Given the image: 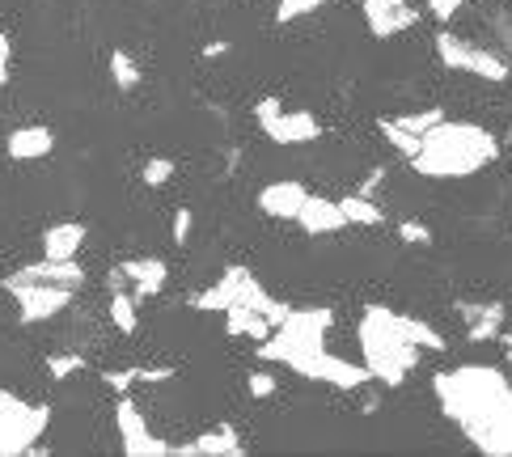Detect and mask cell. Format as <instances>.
<instances>
[{"label":"cell","instance_id":"1","mask_svg":"<svg viewBox=\"0 0 512 457\" xmlns=\"http://www.w3.org/2000/svg\"><path fill=\"white\" fill-rule=\"evenodd\" d=\"M436 402L487 457H512V386L491 364H462L436 377Z\"/></svg>","mask_w":512,"mask_h":457},{"label":"cell","instance_id":"2","mask_svg":"<svg viewBox=\"0 0 512 457\" xmlns=\"http://www.w3.org/2000/svg\"><path fill=\"white\" fill-rule=\"evenodd\" d=\"M496 157H500V144L487 127L441 119L419 136V153L411 157V166L424 178H470L483 166H491Z\"/></svg>","mask_w":512,"mask_h":457},{"label":"cell","instance_id":"3","mask_svg":"<svg viewBox=\"0 0 512 457\" xmlns=\"http://www.w3.org/2000/svg\"><path fill=\"white\" fill-rule=\"evenodd\" d=\"M356 335H360V347H364V369H369V377L381 381V386H402V377L419 364V347L411 339H402V331L390 322L386 305L364 309Z\"/></svg>","mask_w":512,"mask_h":457},{"label":"cell","instance_id":"4","mask_svg":"<svg viewBox=\"0 0 512 457\" xmlns=\"http://www.w3.org/2000/svg\"><path fill=\"white\" fill-rule=\"evenodd\" d=\"M331 322H335L331 309H288V318L259 343V360L288 364L297 373L309 356L322 352V339L331 331Z\"/></svg>","mask_w":512,"mask_h":457},{"label":"cell","instance_id":"5","mask_svg":"<svg viewBox=\"0 0 512 457\" xmlns=\"http://www.w3.org/2000/svg\"><path fill=\"white\" fill-rule=\"evenodd\" d=\"M47 428H51V407L0 390V457L34 453Z\"/></svg>","mask_w":512,"mask_h":457},{"label":"cell","instance_id":"6","mask_svg":"<svg viewBox=\"0 0 512 457\" xmlns=\"http://www.w3.org/2000/svg\"><path fill=\"white\" fill-rule=\"evenodd\" d=\"M9 297L17 305V314H22L26 326L34 322H51L56 314L72 305V288H60V284H43V280H5Z\"/></svg>","mask_w":512,"mask_h":457},{"label":"cell","instance_id":"7","mask_svg":"<svg viewBox=\"0 0 512 457\" xmlns=\"http://www.w3.org/2000/svg\"><path fill=\"white\" fill-rule=\"evenodd\" d=\"M436 51H441V60L449 68H462V72H474V77H483L491 85L508 81V64L496 56V51L487 47H474L466 39H457V34H436Z\"/></svg>","mask_w":512,"mask_h":457},{"label":"cell","instance_id":"8","mask_svg":"<svg viewBox=\"0 0 512 457\" xmlns=\"http://www.w3.org/2000/svg\"><path fill=\"white\" fill-rule=\"evenodd\" d=\"M254 119H259V127L267 132V140L276 144H309L322 136V127L314 115L305 111H284V106L276 98H263L259 106H254Z\"/></svg>","mask_w":512,"mask_h":457},{"label":"cell","instance_id":"9","mask_svg":"<svg viewBox=\"0 0 512 457\" xmlns=\"http://www.w3.org/2000/svg\"><path fill=\"white\" fill-rule=\"evenodd\" d=\"M115 424H119V441H123V453L127 457H166L174 453L161 436L149 432V424H144V415L132 398H119V407H115Z\"/></svg>","mask_w":512,"mask_h":457},{"label":"cell","instance_id":"10","mask_svg":"<svg viewBox=\"0 0 512 457\" xmlns=\"http://www.w3.org/2000/svg\"><path fill=\"white\" fill-rule=\"evenodd\" d=\"M301 377H309V381H322V386H335V390H360V386H369V369L364 364H352V360H339L335 352H314L309 356L301 369H297Z\"/></svg>","mask_w":512,"mask_h":457},{"label":"cell","instance_id":"11","mask_svg":"<svg viewBox=\"0 0 512 457\" xmlns=\"http://www.w3.org/2000/svg\"><path fill=\"white\" fill-rule=\"evenodd\" d=\"M364 22H369L377 39H394V34L411 30L419 22V13L407 0H364Z\"/></svg>","mask_w":512,"mask_h":457},{"label":"cell","instance_id":"12","mask_svg":"<svg viewBox=\"0 0 512 457\" xmlns=\"http://www.w3.org/2000/svg\"><path fill=\"white\" fill-rule=\"evenodd\" d=\"M297 225L314 237H326V233H339L347 229V216L339 208V199H322V195H305V204L297 212Z\"/></svg>","mask_w":512,"mask_h":457},{"label":"cell","instance_id":"13","mask_svg":"<svg viewBox=\"0 0 512 457\" xmlns=\"http://www.w3.org/2000/svg\"><path fill=\"white\" fill-rule=\"evenodd\" d=\"M305 187L301 182H267V187L259 191V208L267 212V216H276V221H297V212H301V204H305Z\"/></svg>","mask_w":512,"mask_h":457},{"label":"cell","instance_id":"14","mask_svg":"<svg viewBox=\"0 0 512 457\" xmlns=\"http://www.w3.org/2000/svg\"><path fill=\"white\" fill-rule=\"evenodd\" d=\"M457 314L466 318V335L474 343L496 339L504 326V305H496V301H457Z\"/></svg>","mask_w":512,"mask_h":457},{"label":"cell","instance_id":"15","mask_svg":"<svg viewBox=\"0 0 512 457\" xmlns=\"http://www.w3.org/2000/svg\"><path fill=\"white\" fill-rule=\"evenodd\" d=\"M9 280H43V284H60V288H72L77 292L85 284V271L77 259H43V263H34V267H22V271H13Z\"/></svg>","mask_w":512,"mask_h":457},{"label":"cell","instance_id":"16","mask_svg":"<svg viewBox=\"0 0 512 457\" xmlns=\"http://www.w3.org/2000/svg\"><path fill=\"white\" fill-rule=\"evenodd\" d=\"M119 271H123L127 284H136V301L140 297H157V292L166 288V276H170L166 259H127Z\"/></svg>","mask_w":512,"mask_h":457},{"label":"cell","instance_id":"17","mask_svg":"<svg viewBox=\"0 0 512 457\" xmlns=\"http://www.w3.org/2000/svg\"><path fill=\"white\" fill-rule=\"evenodd\" d=\"M246 276H250L246 267H229L221 280L208 284L204 292H199L195 305H199V309H212V314H216V309H221V314H225V309H229V305H237V297H242V284H246Z\"/></svg>","mask_w":512,"mask_h":457},{"label":"cell","instance_id":"18","mask_svg":"<svg viewBox=\"0 0 512 457\" xmlns=\"http://www.w3.org/2000/svg\"><path fill=\"white\" fill-rule=\"evenodd\" d=\"M178 453H191V457H242V441H237V432L229 424L221 428H208L204 436H195L191 445H182Z\"/></svg>","mask_w":512,"mask_h":457},{"label":"cell","instance_id":"19","mask_svg":"<svg viewBox=\"0 0 512 457\" xmlns=\"http://www.w3.org/2000/svg\"><path fill=\"white\" fill-rule=\"evenodd\" d=\"M56 149V132L51 127H17L9 136V157L13 161H39Z\"/></svg>","mask_w":512,"mask_h":457},{"label":"cell","instance_id":"20","mask_svg":"<svg viewBox=\"0 0 512 457\" xmlns=\"http://www.w3.org/2000/svg\"><path fill=\"white\" fill-rule=\"evenodd\" d=\"M85 246V225L81 221H64V225H51L43 233V259H77V250Z\"/></svg>","mask_w":512,"mask_h":457},{"label":"cell","instance_id":"21","mask_svg":"<svg viewBox=\"0 0 512 457\" xmlns=\"http://www.w3.org/2000/svg\"><path fill=\"white\" fill-rule=\"evenodd\" d=\"M225 331L229 335H237V339H254V343H263L276 326H271L263 314H254V309H246V305H229L225 309Z\"/></svg>","mask_w":512,"mask_h":457},{"label":"cell","instance_id":"22","mask_svg":"<svg viewBox=\"0 0 512 457\" xmlns=\"http://www.w3.org/2000/svg\"><path fill=\"white\" fill-rule=\"evenodd\" d=\"M390 322L402 331V339H411L419 347V352H424V347H428V352H445V335L436 331V326H428L424 318H407V314H394V309H390Z\"/></svg>","mask_w":512,"mask_h":457},{"label":"cell","instance_id":"23","mask_svg":"<svg viewBox=\"0 0 512 457\" xmlns=\"http://www.w3.org/2000/svg\"><path fill=\"white\" fill-rule=\"evenodd\" d=\"M339 208L347 216V225H381V208L373 204V195H347L339 199Z\"/></svg>","mask_w":512,"mask_h":457},{"label":"cell","instance_id":"24","mask_svg":"<svg viewBox=\"0 0 512 457\" xmlns=\"http://www.w3.org/2000/svg\"><path fill=\"white\" fill-rule=\"evenodd\" d=\"M111 322L119 326L123 335H136V292H127V288H115V297H111Z\"/></svg>","mask_w":512,"mask_h":457},{"label":"cell","instance_id":"25","mask_svg":"<svg viewBox=\"0 0 512 457\" xmlns=\"http://www.w3.org/2000/svg\"><path fill=\"white\" fill-rule=\"evenodd\" d=\"M377 127H381V136H386V140H390V144H394V149H398L402 157H407V161H411V157L419 153V136H411V132H402V127H398L394 119H381Z\"/></svg>","mask_w":512,"mask_h":457},{"label":"cell","instance_id":"26","mask_svg":"<svg viewBox=\"0 0 512 457\" xmlns=\"http://www.w3.org/2000/svg\"><path fill=\"white\" fill-rule=\"evenodd\" d=\"M111 77H115L119 89H136L140 68L132 64V56H127V51H115V56H111Z\"/></svg>","mask_w":512,"mask_h":457},{"label":"cell","instance_id":"27","mask_svg":"<svg viewBox=\"0 0 512 457\" xmlns=\"http://www.w3.org/2000/svg\"><path fill=\"white\" fill-rule=\"evenodd\" d=\"M445 119V111H415V115H402V119H394L402 132H411V136H424L428 127H436Z\"/></svg>","mask_w":512,"mask_h":457},{"label":"cell","instance_id":"28","mask_svg":"<svg viewBox=\"0 0 512 457\" xmlns=\"http://www.w3.org/2000/svg\"><path fill=\"white\" fill-rule=\"evenodd\" d=\"M326 0H280V22H297V17H305V13H314V9H322Z\"/></svg>","mask_w":512,"mask_h":457},{"label":"cell","instance_id":"29","mask_svg":"<svg viewBox=\"0 0 512 457\" xmlns=\"http://www.w3.org/2000/svg\"><path fill=\"white\" fill-rule=\"evenodd\" d=\"M170 178H174V161H166V157H153L149 166H144V182H149V187H166Z\"/></svg>","mask_w":512,"mask_h":457},{"label":"cell","instance_id":"30","mask_svg":"<svg viewBox=\"0 0 512 457\" xmlns=\"http://www.w3.org/2000/svg\"><path fill=\"white\" fill-rule=\"evenodd\" d=\"M47 369H51V377H68V373H77V369H85V356H47Z\"/></svg>","mask_w":512,"mask_h":457},{"label":"cell","instance_id":"31","mask_svg":"<svg viewBox=\"0 0 512 457\" xmlns=\"http://www.w3.org/2000/svg\"><path fill=\"white\" fill-rule=\"evenodd\" d=\"M246 390H250L254 398H271V394H276V377H271V373H250Z\"/></svg>","mask_w":512,"mask_h":457},{"label":"cell","instance_id":"32","mask_svg":"<svg viewBox=\"0 0 512 457\" xmlns=\"http://www.w3.org/2000/svg\"><path fill=\"white\" fill-rule=\"evenodd\" d=\"M398 233H402V242H419V246L432 242V229H428V225H415V221H402Z\"/></svg>","mask_w":512,"mask_h":457},{"label":"cell","instance_id":"33","mask_svg":"<svg viewBox=\"0 0 512 457\" xmlns=\"http://www.w3.org/2000/svg\"><path fill=\"white\" fill-rule=\"evenodd\" d=\"M132 381H140V369H123V373H106V386L115 394H127L132 390Z\"/></svg>","mask_w":512,"mask_h":457},{"label":"cell","instance_id":"34","mask_svg":"<svg viewBox=\"0 0 512 457\" xmlns=\"http://www.w3.org/2000/svg\"><path fill=\"white\" fill-rule=\"evenodd\" d=\"M466 5V0H428V9L436 13V17H441V22H449V17L457 13V9H462Z\"/></svg>","mask_w":512,"mask_h":457},{"label":"cell","instance_id":"35","mask_svg":"<svg viewBox=\"0 0 512 457\" xmlns=\"http://www.w3.org/2000/svg\"><path fill=\"white\" fill-rule=\"evenodd\" d=\"M9 60H13V43L9 34H0V85H9Z\"/></svg>","mask_w":512,"mask_h":457},{"label":"cell","instance_id":"36","mask_svg":"<svg viewBox=\"0 0 512 457\" xmlns=\"http://www.w3.org/2000/svg\"><path fill=\"white\" fill-rule=\"evenodd\" d=\"M187 233H191V212H178L174 216V242L182 246V242H187Z\"/></svg>","mask_w":512,"mask_h":457},{"label":"cell","instance_id":"37","mask_svg":"<svg viewBox=\"0 0 512 457\" xmlns=\"http://www.w3.org/2000/svg\"><path fill=\"white\" fill-rule=\"evenodd\" d=\"M174 377V369H140V381H149V386H153V381H170Z\"/></svg>","mask_w":512,"mask_h":457},{"label":"cell","instance_id":"38","mask_svg":"<svg viewBox=\"0 0 512 457\" xmlns=\"http://www.w3.org/2000/svg\"><path fill=\"white\" fill-rule=\"evenodd\" d=\"M504 352H508V364H512V335H508V343H504Z\"/></svg>","mask_w":512,"mask_h":457},{"label":"cell","instance_id":"39","mask_svg":"<svg viewBox=\"0 0 512 457\" xmlns=\"http://www.w3.org/2000/svg\"><path fill=\"white\" fill-rule=\"evenodd\" d=\"M508 140H512V127H508Z\"/></svg>","mask_w":512,"mask_h":457}]
</instances>
